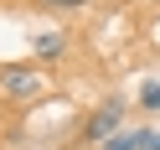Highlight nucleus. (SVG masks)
I'll return each instance as SVG.
<instances>
[{
  "label": "nucleus",
  "instance_id": "1",
  "mask_svg": "<svg viewBox=\"0 0 160 150\" xmlns=\"http://www.w3.org/2000/svg\"><path fill=\"white\" fill-rule=\"evenodd\" d=\"M119 119H124V109H119V98H114V104H103L93 119H88L83 135H88V140H114V135H119Z\"/></svg>",
  "mask_w": 160,
  "mask_h": 150
},
{
  "label": "nucleus",
  "instance_id": "2",
  "mask_svg": "<svg viewBox=\"0 0 160 150\" xmlns=\"http://www.w3.org/2000/svg\"><path fill=\"white\" fill-rule=\"evenodd\" d=\"M0 88L16 93V98H31V93H42V78H36V73H21V67H5V73H0Z\"/></svg>",
  "mask_w": 160,
  "mask_h": 150
},
{
  "label": "nucleus",
  "instance_id": "3",
  "mask_svg": "<svg viewBox=\"0 0 160 150\" xmlns=\"http://www.w3.org/2000/svg\"><path fill=\"white\" fill-rule=\"evenodd\" d=\"M57 52H62V36H57V31L36 36V57H57Z\"/></svg>",
  "mask_w": 160,
  "mask_h": 150
},
{
  "label": "nucleus",
  "instance_id": "4",
  "mask_svg": "<svg viewBox=\"0 0 160 150\" xmlns=\"http://www.w3.org/2000/svg\"><path fill=\"white\" fill-rule=\"evenodd\" d=\"M139 104H145L150 114H160V83H145V93H139Z\"/></svg>",
  "mask_w": 160,
  "mask_h": 150
},
{
  "label": "nucleus",
  "instance_id": "5",
  "mask_svg": "<svg viewBox=\"0 0 160 150\" xmlns=\"http://www.w3.org/2000/svg\"><path fill=\"white\" fill-rule=\"evenodd\" d=\"M103 150H139V135H114L103 140Z\"/></svg>",
  "mask_w": 160,
  "mask_h": 150
},
{
  "label": "nucleus",
  "instance_id": "6",
  "mask_svg": "<svg viewBox=\"0 0 160 150\" xmlns=\"http://www.w3.org/2000/svg\"><path fill=\"white\" fill-rule=\"evenodd\" d=\"M139 150H160V135H155V129H145V135H139Z\"/></svg>",
  "mask_w": 160,
  "mask_h": 150
},
{
  "label": "nucleus",
  "instance_id": "7",
  "mask_svg": "<svg viewBox=\"0 0 160 150\" xmlns=\"http://www.w3.org/2000/svg\"><path fill=\"white\" fill-rule=\"evenodd\" d=\"M47 5H83V0H47Z\"/></svg>",
  "mask_w": 160,
  "mask_h": 150
}]
</instances>
